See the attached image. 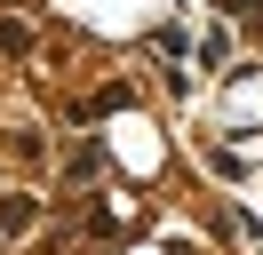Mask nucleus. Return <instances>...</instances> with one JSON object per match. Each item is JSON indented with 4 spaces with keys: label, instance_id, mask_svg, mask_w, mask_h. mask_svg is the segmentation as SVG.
<instances>
[{
    "label": "nucleus",
    "instance_id": "1",
    "mask_svg": "<svg viewBox=\"0 0 263 255\" xmlns=\"http://www.w3.org/2000/svg\"><path fill=\"white\" fill-rule=\"evenodd\" d=\"M32 215H40V207L24 199V191H8V199H0V231H24V223H32Z\"/></svg>",
    "mask_w": 263,
    "mask_h": 255
},
{
    "label": "nucleus",
    "instance_id": "2",
    "mask_svg": "<svg viewBox=\"0 0 263 255\" xmlns=\"http://www.w3.org/2000/svg\"><path fill=\"white\" fill-rule=\"evenodd\" d=\"M0 56H32V32H24V24H0Z\"/></svg>",
    "mask_w": 263,
    "mask_h": 255
},
{
    "label": "nucleus",
    "instance_id": "3",
    "mask_svg": "<svg viewBox=\"0 0 263 255\" xmlns=\"http://www.w3.org/2000/svg\"><path fill=\"white\" fill-rule=\"evenodd\" d=\"M223 16H247V24H255V16H263V0H223Z\"/></svg>",
    "mask_w": 263,
    "mask_h": 255
}]
</instances>
